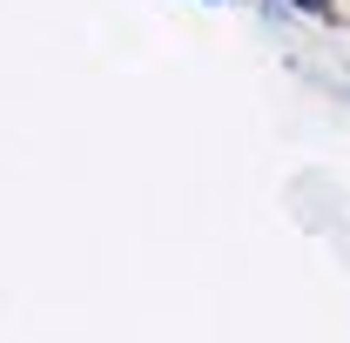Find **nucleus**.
<instances>
[{
	"label": "nucleus",
	"instance_id": "obj_1",
	"mask_svg": "<svg viewBox=\"0 0 350 343\" xmlns=\"http://www.w3.org/2000/svg\"><path fill=\"white\" fill-rule=\"evenodd\" d=\"M297 7H330V0H297Z\"/></svg>",
	"mask_w": 350,
	"mask_h": 343
}]
</instances>
